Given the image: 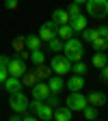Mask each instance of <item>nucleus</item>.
<instances>
[{
  "label": "nucleus",
  "instance_id": "1",
  "mask_svg": "<svg viewBox=\"0 0 108 121\" xmlns=\"http://www.w3.org/2000/svg\"><path fill=\"white\" fill-rule=\"evenodd\" d=\"M63 54L71 60H80L82 58V54H84V43H82V39H78V37H69V39H65V45H63Z\"/></svg>",
  "mask_w": 108,
  "mask_h": 121
},
{
  "label": "nucleus",
  "instance_id": "2",
  "mask_svg": "<svg viewBox=\"0 0 108 121\" xmlns=\"http://www.w3.org/2000/svg\"><path fill=\"white\" fill-rule=\"evenodd\" d=\"M84 9L91 17H108V0H86L84 2Z\"/></svg>",
  "mask_w": 108,
  "mask_h": 121
},
{
  "label": "nucleus",
  "instance_id": "3",
  "mask_svg": "<svg viewBox=\"0 0 108 121\" xmlns=\"http://www.w3.org/2000/svg\"><path fill=\"white\" fill-rule=\"evenodd\" d=\"M50 69H52L54 73H58V76H65V73L71 71V60H69L65 54H54V56L50 58Z\"/></svg>",
  "mask_w": 108,
  "mask_h": 121
},
{
  "label": "nucleus",
  "instance_id": "4",
  "mask_svg": "<svg viewBox=\"0 0 108 121\" xmlns=\"http://www.w3.org/2000/svg\"><path fill=\"white\" fill-rule=\"evenodd\" d=\"M11 97H9V106H11V110L13 112H24V110H28V104H30V99L26 97V93L24 91H15V93H9Z\"/></svg>",
  "mask_w": 108,
  "mask_h": 121
},
{
  "label": "nucleus",
  "instance_id": "5",
  "mask_svg": "<svg viewBox=\"0 0 108 121\" xmlns=\"http://www.w3.org/2000/svg\"><path fill=\"white\" fill-rule=\"evenodd\" d=\"M86 104H89V102H86V95L82 93V91H69V95H67V99H65V106H67V108H71L73 112H80Z\"/></svg>",
  "mask_w": 108,
  "mask_h": 121
},
{
  "label": "nucleus",
  "instance_id": "6",
  "mask_svg": "<svg viewBox=\"0 0 108 121\" xmlns=\"http://www.w3.org/2000/svg\"><path fill=\"white\" fill-rule=\"evenodd\" d=\"M7 69H9V76H17V78H20V76L26 71V60L22 56H11Z\"/></svg>",
  "mask_w": 108,
  "mask_h": 121
},
{
  "label": "nucleus",
  "instance_id": "7",
  "mask_svg": "<svg viewBox=\"0 0 108 121\" xmlns=\"http://www.w3.org/2000/svg\"><path fill=\"white\" fill-rule=\"evenodd\" d=\"M56 28H58V24L54 22V20H48V22H43L41 24V28H39V37H41V41H50L52 37H56Z\"/></svg>",
  "mask_w": 108,
  "mask_h": 121
},
{
  "label": "nucleus",
  "instance_id": "8",
  "mask_svg": "<svg viewBox=\"0 0 108 121\" xmlns=\"http://www.w3.org/2000/svg\"><path fill=\"white\" fill-rule=\"evenodd\" d=\"M30 89H33V97L35 99H45V97L50 95V86H48L45 80H37Z\"/></svg>",
  "mask_w": 108,
  "mask_h": 121
},
{
  "label": "nucleus",
  "instance_id": "9",
  "mask_svg": "<svg viewBox=\"0 0 108 121\" xmlns=\"http://www.w3.org/2000/svg\"><path fill=\"white\" fill-rule=\"evenodd\" d=\"M71 117H73V110L67 108L65 104L54 106V115H52V119H56V121H71Z\"/></svg>",
  "mask_w": 108,
  "mask_h": 121
},
{
  "label": "nucleus",
  "instance_id": "10",
  "mask_svg": "<svg viewBox=\"0 0 108 121\" xmlns=\"http://www.w3.org/2000/svg\"><path fill=\"white\" fill-rule=\"evenodd\" d=\"M2 86H4L7 93H15V91H22L24 89V84H22V80L17 78V76H7L4 82H2Z\"/></svg>",
  "mask_w": 108,
  "mask_h": 121
},
{
  "label": "nucleus",
  "instance_id": "11",
  "mask_svg": "<svg viewBox=\"0 0 108 121\" xmlns=\"http://www.w3.org/2000/svg\"><path fill=\"white\" fill-rule=\"evenodd\" d=\"M84 86H86L84 76H78V73H73L71 78L65 80V89H69V91H82Z\"/></svg>",
  "mask_w": 108,
  "mask_h": 121
},
{
  "label": "nucleus",
  "instance_id": "12",
  "mask_svg": "<svg viewBox=\"0 0 108 121\" xmlns=\"http://www.w3.org/2000/svg\"><path fill=\"white\" fill-rule=\"evenodd\" d=\"M45 82H48V86H50V93H60V91L65 89V78H63V76H58V73L50 76Z\"/></svg>",
  "mask_w": 108,
  "mask_h": 121
},
{
  "label": "nucleus",
  "instance_id": "13",
  "mask_svg": "<svg viewBox=\"0 0 108 121\" xmlns=\"http://www.w3.org/2000/svg\"><path fill=\"white\" fill-rule=\"evenodd\" d=\"M86 102L97 106V108H102L104 104H108V97H106V93H102V91H91V93L86 95Z\"/></svg>",
  "mask_w": 108,
  "mask_h": 121
},
{
  "label": "nucleus",
  "instance_id": "14",
  "mask_svg": "<svg viewBox=\"0 0 108 121\" xmlns=\"http://www.w3.org/2000/svg\"><path fill=\"white\" fill-rule=\"evenodd\" d=\"M69 26L73 30V35H80L82 30L86 28V17L80 13V15H76V17H69Z\"/></svg>",
  "mask_w": 108,
  "mask_h": 121
},
{
  "label": "nucleus",
  "instance_id": "15",
  "mask_svg": "<svg viewBox=\"0 0 108 121\" xmlns=\"http://www.w3.org/2000/svg\"><path fill=\"white\" fill-rule=\"evenodd\" d=\"M35 115H37V119H41V121H50L52 115H54V108H52L50 104L41 102V104H39V108L35 110Z\"/></svg>",
  "mask_w": 108,
  "mask_h": 121
},
{
  "label": "nucleus",
  "instance_id": "16",
  "mask_svg": "<svg viewBox=\"0 0 108 121\" xmlns=\"http://www.w3.org/2000/svg\"><path fill=\"white\" fill-rule=\"evenodd\" d=\"M91 48H93V52H106L108 50V39L106 37H99V35H95L93 39H91Z\"/></svg>",
  "mask_w": 108,
  "mask_h": 121
},
{
  "label": "nucleus",
  "instance_id": "17",
  "mask_svg": "<svg viewBox=\"0 0 108 121\" xmlns=\"http://www.w3.org/2000/svg\"><path fill=\"white\" fill-rule=\"evenodd\" d=\"M80 112H82V117H84L86 121H93V119L99 117V108H97V106H93V104H86Z\"/></svg>",
  "mask_w": 108,
  "mask_h": 121
},
{
  "label": "nucleus",
  "instance_id": "18",
  "mask_svg": "<svg viewBox=\"0 0 108 121\" xmlns=\"http://www.w3.org/2000/svg\"><path fill=\"white\" fill-rule=\"evenodd\" d=\"M24 43H26V50H39L43 41L39 35H28V37H24Z\"/></svg>",
  "mask_w": 108,
  "mask_h": 121
},
{
  "label": "nucleus",
  "instance_id": "19",
  "mask_svg": "<svg viewBox=\"0 0 108 121\" xmlns=\"http://www.w3.org/2000/svg\"><path fill=\"white\" fill-rule=\"evenodd\" d=\"M52 20H54L56 24H67V22H69L67 9H54V11H52Z\"/></svg>",
  "mask_w": 108,
  "mask_h": 121
},
{
  "label": "nucleus",
  "instance_id": "20",
  "mask_svg": "<svg viewBox=\"0 0 108 121\" xmlns=\"http://www.w3.org/2000/svg\"><path fill=\"white\" fill-rule=\"evenodd\" d=\"M56 37H60V39H69V37H73V30H71V26H69V22L67 24H58V28H56Z\"/></svg>",
  "mask_w": 108,
  "mask_h": 121
},
{
  "label": "nucleus",
  "instance_id": "21",
  "mask_svg": "<svg viewBox=\"0 0 108 121\" xmlns=\"http://www.w3.org/2000/svg\"><path fill=\"white\" fill-rule=\"evenodd\" d=\"M91 63H93V67H95V69H102L104 65H108V54H104V52H95Z\"/></svg>",
  "mask_w": 108,
  "mask_h": 121
},
{
  "label": "nucleus",
  "instance_id": "22",
  "mask_svg": "<svg viewBox=\"0 0 108 121\" xmlns=\"http://www.w3.org/2000/svg\"><path fill=\"white\" fill-rule=\"evenodd\" d=\"M20 80H22V84H24V86H33L39 78H37V73H35V71H28V69H26V71L20 76Z\"/></svg>",
  "mask_w": 108,
  "mask_h": 121
},
{
  "label": "nucleus",
  "instance_id": "23",
  "mask_svg": "<svg viewBox=\"0 0 108 121\" xmlns=\"http://www.w3.org/2000/svg\"><path fill=\"white\" fill-rule=\"evenodd\" d=\"M48 43V50L50 52H63V45H65V41L60 39V37H52L50 41H45Z\"/></svg>",
  "mask_w": 108,
  "mask_h": 121
},
{
  "label": "nucleus",
  "instance_id": "24",
  "mask_svg": "<svg viewBox=\"0 0 108 121\" xmlns=\"http://www.w3.org/2000/svg\"><path fill=\"white\" fill-rule=\"evenodd\" d=\"M30 63L33 65H41V63H45V52L39 48V50H30Z\"/></svg>",
  "mask_w": 108,
  "mask_h": 121
},
{
  "label": "nucleus",
  "instance_id": "25",
  "mask_svg": "<svg viewBox=\"0 0 108 121\" xmlns=\"http://www.w3.org/2000/svg\"><path fill=\"white\" fill-rule=\"evenodd\" d=\"M89 71V65L84 63V60L80 58V60H73L71 63V73H78V76H84Z\"/></svg>",
  "mask_w": 108,
  "mask_h": 121
},
{
  "label": "nucleus",
  "instance_id": "26",
  "mask_svg": "<svg viewBox=\"0 0 108 121\" xmlns=\"http://www.w3.org/2000/svg\"><path fill=\"white\" fill-rule=\"evenodd\" d=\"M7 65H9V56H7V54H0V84H2V82H4V78L9 76Z\"/></svg>",
  "mask_w": 108,
  "mask_h": 121
},
{
  "label": "nucleus",
  "instance_id": "27",
  "mask_svg": "<svg viewBox=\"0 0 108 121\" xmlns=\"http://www.w3.org/2000/svg\"><path fill=\"white\" fill-rule=\"evenodd\" d=\"M35 73H37V78H39V80H48V78H50V73H52V69L45 65V63H41V65H37Z\"/></svg>",
  "mask_w": 108,
  "mask_h": 121
},
{
  "label": "nucleus",
  "instance_id": "28",
  "mask_svg": "<svg viewBox=\"0 0 108 121\" xmlns=\"http://www.w3.org/2000/svg\"><path fill=\"white\" fill-rule=\"evenodd\" d=\"M80 35H82V43H91V39L95 37V28H89V26H86Z\"/></svg>",
  "mask_w": 108,
  "mask_h": 121
},
{
  "label": "nucleus",
  "instance_id": "29",
  "mask_svg": "<svg viewBox=\"0 0 108 121\" xmlns=\"http://www.w3.org/2000/svg\"><path fill=\"white\" fill-rule=\"evenodd\" d=\"M67 13H69V17H76V15H80V13H82V9H80L78 2H71V4L67 7Z\"/></svg>",
  "mask_w": 108,
  "mask_h": 121
},
{
  "label": "nucleus",
  "instance_id": "30",
  "mask_svg": "<svg viewBox=\"0 0 108 121\" xmlns=\"http://www.w3.org/2000/svg\"><path fill=\"white\" fill-rule=\"evenodd\" d=\"M13 48H15V52H24L26 50V43H24V37H17V39H13Z\"/></svg>",
  "mask_w": 108,
  "mask_h": 121
},
{
  "label": "nucleus",
  "instance_id": "31",
  "mask_svg": "<svg viewBox=\"0 0 108 121\" xmlns=\"http://www.w3.org/2000/svg\"><path fill=\"white\" fill-rule=\"evenodd\" d=\"M43 102H45V104H50L52 108H54V106H58V104H60V99H58V93H50V95L45 97Z\"/></svg>",
  "mask_w": 108,
  "mask_h": 121
},
{
  "label": "nucleus",
  "instance_id": "32",
  "mask_svg": "<svg viewBox=\"0 0 108 121\" xmlns=\"http://www.w3.org/2000/svg\"><path fill=\"white\" fill-rule=\"evenodd\" d=\"M20 7V0H4V9L7 11H15Z\"/></svg>",
  "mask_w": 108,
  "mask_h": 121
},
{
  "label": "nucleus",
  "instance_id": "33",
  "mask_svg": "<svg viewBox=\"0 0 108 121\" xmlns=\"http://www.w3.org/2000/svg\"><path fill=\"white\" fill-rule=\"evenodd\" d=\"M95 35H99V37H106V39H108V26H106V24H99V26L95 28Z\"/></svg>",
  "mask_w": 108,
  "mask_h": 121
},
{
  "label": "nucleus",
  "instance_id": "34",
  "mask_svg": "<svg viewBox=\"0 0 108 121\" xmlns=\"http://www.w3.org/2000/svg\"><path fill=\"white\" fill-rule=\"evenodd\" d=\"M99 76H102V80H106V82H108V65H104V67L99 69Z\"/></svg>",
  "mask_w": 108,
  "mask_h": 121
},
{
  "label": "nucleus",
  "instance_id": "35",
  "mask_svg": "<svg viewBox=\"0 0 108 121\" xmlns=\"http://www.w3.org/2000/svg\"><path fill=\"white\" fill-rule=\"evenodd\" d=\"M9 119H11V121H22V115H20V112H11Z\"/></svg>",
  "mask_w": 108,
  "mask_h": 121
},
{
  "label": "nucleus",
  "instance_id": "36",
  "mask_svg": "<svg viewBox=\"0 0 108 121\" xmlns=\"http://www.w3.org/2000/svg\"><path fill=\"white\" fill-rule=\"evenodd\" d=\"M71 2H78V4H80V7H82V4H84V2H86V0H71Z\"/></svg>",
  "mask_w": 108,
  "mask_h": 121
}]
</instances>
